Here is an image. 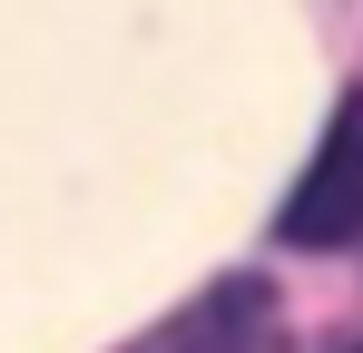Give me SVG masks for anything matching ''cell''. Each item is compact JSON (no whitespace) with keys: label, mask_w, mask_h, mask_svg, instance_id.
Listing matches in <instances>:
<instances>
[{"label":"cell","mask_w":363,"mask_h":353,"mask_svg":"<svg viewBox=\"0 0 363 353\" xmlns=\"http://www.w3.org/2000/svg\"><path fill=\"white\" fill-rule=\"evenodd\" d=\"M285 245L304 255H334V245H363V89L334 108L324 128V147L304 157V186L285 196V216H275Z\"/></svg>","instance_id":"cell-1"},{"label":"cell","mask_w":363,"mask_h":353,"mask_svg":"<svg viewBox=\"0 0 363 353\" xmlns=\"http://www.w3.org/2000/svg\"><path fill=\"white\" fill-rule=\"evenodd\" d=\"M157 353H285V314H275V285L265 275H226L186 314Z\"/></svg>","instance_id":"cell-2"},{"label":"cell","mask_w":363,"mask_h":353,"mask_svg":"<svg viewBox=\"0 0 363 353\" xmlns=\"http://www.w3.org/2000/svg\"><path fill=\"white\" fill-rule=\"evenodd\" d=\"M344 353H363V344H344Z\"/></svg>","instance_id":"cell-3"}]
</instances>
